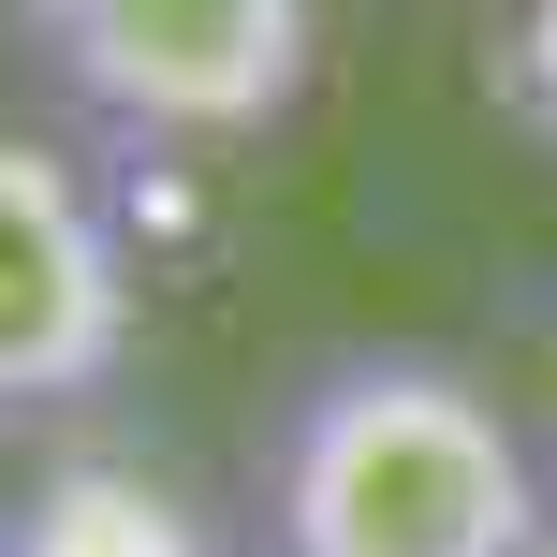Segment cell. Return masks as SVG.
Here are the masks:
<instances>
[{"instance_id": "obj_1", "label": "cell", "mask_w": 557, "mask_h": 557, "mask_svg": "<svg viewBox=\"0 0 557 557\" xmlns=\"http://www.w3.org/2000/svg\"><path fill=\"white\" fill-rule=\"evenodd\" d=\"M557 529L513 411L441 352H323L264 441V557H529Z\"/></svg>"}, {"instance_id": "obj_2", "label": "cell", "mask_w": 557, "mask_h": 557, "mask_svg": "<svg viewBox=\"0 0 557 557\" xmlns=\"http://www.w3.org/2000/svg\"><path fill=\"white\" fill-rule=\"evenodd\" d=\"M29 74L147 147H235L308 103L323 0H0Z\"/></svg>"}, {"instance_id": "obj_3", "label": "cell", "mask_w": 557, "mask_h": 557, "mask_svg": "<svg viewBox=\"0 0 557 557\" xmlns=\"http://www.w3.org/2000/svg\"><path fill=\"white\" fill-rule=\"evenodd\" d=\"M133 352V264L74 147L0 117V441L74 425Z\"/></svg>"}, {"instance_id": "obj_4", "label": "cell", "mask_w": 557, "mask_h": 557, "mask_svg": "<svg viewBox=\"0 0 557 557\" xmlns=\"http://www.w3.org/2000/svg\"><path fill=\"white\" fill-rule=\"evenodd\" d=\"M529 557H557V529H543V543H529Z\"/></svg>"}]
</instances>
